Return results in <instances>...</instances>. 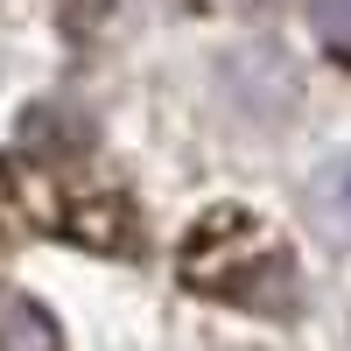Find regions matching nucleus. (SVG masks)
<instances>
[{
	"label": "nucleus",
	"instance_id": "nucleus-1",
	"mask_svg": "<svg viewBox=\"0 0 351 351\" xmlns=\"http://www.w3.org/2000/svg\"><path fill=\"white\" fill-rule=\"evenodd\" d=\"M309 218H316L324 239L351 246V155H337V162L316 169V183H309Z\"/></svg>",
	"mask_w": 351,
	"mask_h": 351
},
{
	"label": "nucleus",
	"instance_id": "nucleus-2",
	"mask_svg": "<svg viewBox=\"0 0 351 351\" xmlns=\"http://www.w3.org/2000/svg\"><path fill=\"white\" fill-rule=\"evenodd\" d=\"M309 21H316V36H324V49L351 64V0H316Z\"/></svg>",
	"mask_w": 351,
	"mask_h": 351
}]
</instances>
